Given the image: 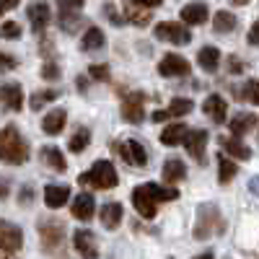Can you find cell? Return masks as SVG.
Returning a JSON list of instances; mask_svg holds the SVG:
<instances>
[{"mask_svg":"<svg viewBox=\"0 0 259 259\" xmlns=\"http://www.w3.org/2000/svg\"><path fill=\"white\" fill-rule=\"evenodd\" d=\"M249 192H254V194H259V177H254V179L249 182Z\"/></svg>","mask_w":259,"mask_h":259,"instance_id":"obj_48","label":"cell"},{"mask_svg":"<svg viewBox=\"0 0 259 259\" xmlns=\"http://www.w3.org/2000/svg\"><path fill=\"white\" fill-rule=\"evenodd\" d=\"M89 145H91V130L89 127H78L73 133V138H70V143H68L70 153H83Z\"/></svg>","mask_w":259,"mask_h":259,"instance_id":"obj_35","label":"cell"},{"mask_svg":"<svg viewBox=\"0 0 259 259\" xmlns=\"http://www.w3.org/2000/svg\"><path fill=\"white\" fill-rule=\"evenodd\" d=\"M158 73H161L163 78H187V75L192 73V68H189V60H187V57L171 52V55H163V57H161Z\"/></svg>","mask_w":259,"mask_h":259,"instance_id":"obj_9","label":"cell"},{"mask_svg":"<svg viewBox=\"0 0 259 259\" xmlns=\"http://www.w3.org/2000/svg\"><path fill=\"white\" fill-rule=\"evenodd\" d=\"M179 18H182L184 26H202L205 21L210 18V11H207L205 3H187V6L182 8Z\"/></svg>","mask_w":259,"mask_h":259,"instance_id":"obj_19","label":"cell"},{"mask_svg":"<svg viewBox=\"0 0 259 259\" xmlns=\"http://www.w3.org/2000/svg\"><path fill=\"white\" fill-rule=\"evenodd\" d=\"M89 75L94 80H109L112 78V70H109V65H104V62H96L89 68Z\"/></svg>","mask_w":259,"mask_h":259,"instance_id":"obj_38","label":"cell"},{"mask_svg":"<svg viewBox=\"0 0 259 259\" xmlns=\"http://www.w3.org/2000/svg\"><path fill=\"white\" fill-rule=\"evenodd\" d=\"M104 16L109 18L114 26H122V24H124V18L117 13V6H114V3H104Z\"/></svg>","mask_w":259,"mask_h":259,"instance_id":"obj_41","label":"cell"},{"mask_svg":"<svg viewBox=\"0 0 259 259\" xmlns=\"http://www.w3.org/2000/svg\"><path fill=\"white\" fill-rule=\"evenodd\" d=\"M161 3L158 0H130V3L122 6L124 11V21H130V24H135V26H148V21H150V11L158 8Z\"/></svg>","mask_w":259,"mask_h":259,"instance_id":"obj_8","label":"cell"},{"mask_svg":"<svg viewBox=\"0 0 259 259\" xmlns=\"http://www.w3.org/2000/svg\"><path fill=\"white\" fill-rule=\"evenodd\" d=\"M18 3H13V0H11V3H0V16H3V13H8V11H13Z\"/></svg>","mask_w":259,"mask_h":259,"instance_id":"obj_47","label":"cell"},{"mask_svg":"<svg viewBox=\"0 0 259 259\" xmlns=\"http://www.w3.org/2000/svg\"><path fill=\"white\" fill-rule=\"evenodd\" d=\"M202 112L215 122V124H223L228 119V101L221 96V94H210L205 101H202Z\"/></svg>","mask_w":259,"mask_h":259,"instance_id":"obj_16","label":"cell"},{"mask_svg":"<svg viewBox=\"0 0 259 259\" xmlns=\"http://www.w3.org/2000/svg\"><path fill=\"white\" fill-rule=\"evenodd\" d=\"M226 233V218L221 207L215 202H202L197 207V221H194V228H192V236L197 241H205L210 236H221Z\"/></svg>","mask_w":259,"mask_h":259,"instance_id":"obj_2","label":"cell"},{"mask_svg":"<svg viewBox=\"0 0 259 259\" xmlns=\"http://www.w3.org/2000/svg\"><path fill=\"white\" fill-rule=\"evenodd\" d=\"M197 65H200L205 73H215V70L221 68V50L212 47V45L202 47V50L197 52Z\"/></svg>","mask_w":259,"mask_h":259,"instance_id":"obj_28","label":"cell"},{"mask_svg":"<svg viewBox=\"0 0 259 259\" xmlns=\"http://www.w3.org/2000/svg\"><path fill=\"white\" fill-rule=\"evenodd\" d=\"M65 124H68V112L65 109H52L45 114V119H41V130H45V135H60Z\"/></svg>","mask_w":259,"mask_h":259,"instance_id":"obj_26","label":"cell"},{"mask_svg":"<svg viewBox=\"0 0 259 259\" xmlns=\"http://www.w3.org/2000/svg\"><path fill=\"white\" fill-rule=\"evenodd\" d=\"M122 218H124V207H122V202L112 200V202H104V205H101V223H104L106 231L119 228Z\"/></svg>","mask_w":259,"mask_h":259,"instance_id":"obj_22","label":"cell"},{"mask_svg":"<svg viewBox=\"0 0 259 259\" xmlns=\"http://www.w3.org/2000/svg\"><path fill=\"white\" fill-rule=\"evenodd\" d=\"M16 68H18V60L8 52H0V73H11Z\"/></svg>","mask_w":259,"mask_h":259,"instance_id":"obj_40","label":"cell"},{"mask_svg":"<svg viewBox=\"0 0 259 259\" xmlns=\"http://www.w3.org/2000/svg\"><path fill=\"white\" fill-rule=\"evenodd\" d=\"M21 246H24V231H21L18 226H13L11 221H3L0 218V249L13 254L18 251Z\"/></svg>","mask_w":259,"mask_h":259,"instance_id":"obj_11","label":"cell"},{"mask_svg":"<svg viewBox=\"0 0 259 259\" xmlns=\"http://www.w3.org/2000/svg\"><path fill=\"white\" fill-rule=\"evenodd\" d=\"M256 259H259V254H256Z\"/></svg>","mask_w":259,"mask_h":259,"instance_id":"obj_51","label":"cell"},{"mask_svg":"<svg viewBox=\"0 0 259 259\" xmlns=\"http://www.w3.org/2000/svg\"><path fill=\"white\" fill-rule=\"evenodd\" d=\"M70 212H73V218H78V221H83V223H89L94 215H96V200H94V194L80 192L78 197L73 200V205H70Z\"/></svg>","mask_w":259,"mask_h":259,"instance_id":"obj_18","label":"cell"},{"mask_svg":"<svg viewBox=\"0 0 259 259\" xmlns=\"http://www.w3.org/2000/svg\"><path fill=\"white\" fill-rule=\"evenodd\" d=\"M119 114L124 122L130 124H143L145 122V94L143 91H133L122 99V106H119Z\"/></svg>","mask_w":259,"mask_h":259,"instance_id":"obj_6","label":"cell"},{"mask_svg":"<svg viewBox=\"0 0 259 259\" xmlns=\"http://www.w3.org/2000/svg\"><path fill=\"white\" fill-rule=\"evenodd\" d=\"M192 259H212V254H210V251H205V254H197V256H192Z\"/></svg>","mask_w":259,"mask_h":259,"instance_id":"obj_49","label":"cell"},{"mask_svg":"<svg viewBox=\"0 0 259 259\" xmlns=\"http://www.w3.org/2000/svg\"><path fill=\"white\" fill-rule=\"evenodd\" d=\"M62 70H60V65L57 60H45V65H41V78L45 80H60Z\"/></svg>","mask_w":259,"mask_h":259,"instance_id":"obj_36","label":"cell"},{"mask_svg":"<svg viewBox=\"0 0 259 259\" xmlns=\"http://www.w3.org/2000/svg\"><path fill=\"white\" fill-rule=\"evenodd\" d=\"M218 143H221V148L228 153V158L231 161H249L251 158V148L249 145H244L241 140H236V138H231V135H223V138H218Z\"/></svg>","mask_w":259,"mask_h":259,"instance_id":"obj_23","label":"cell"},{"mask_svg":"<svg viewBox=\"0 0 259 259\" xmlns=\"http://www.w3.org/2000/svg\"><path fill=\"white\" fill-rule=\"evenodd\" d=\"M228 70H231V73H244V65L239 62V57H231V62H228Z\"/></svg>","mask_w":259,"mask_h":259,"instance_id":"obj_45","label":"cell"},{"mask_svg":"<svg viewBox=\"0 0 259 259\" xmlns=\"http://www.w3.org/2000/svg\"><path fill=\"white\" fill-rule=\"evenodd\" d=\"M117 182H119L117 168H114L109 161H104V158L94 161V168H91V171H83V174L78 177V184H83V187L91 184V187H96V189H114Z\"/></svg>","mask_w":259,"mask_h":259,"instance_id":"obj_4","label":"cell"},{"mask_svg":"<svg viewBox=\"0 0 259 259\" xmlns=\"http://www.w3.org/2000/svg\"><path fill=\"white\" fill-rule=\"evenodd\" d=\"M70 200V187L68 184H47L45 187V205L57 210L65 207V202Z\"/></svg>","mask_w":259,"mask_h":259,"instance_id":"obj_24","label":"cell"},{"mask_svg":"<svg viewBox=\"0 0 259 259\" xmlns=\"http://www.w3.org/2000/svg\"><path fill=\"white\" fill-rule=\"evenodd\" d=\"M244 101H249V104H259V80H249L244 89H241V94H239Z\"/></svg>","mask_w":259,"mask_h":259,"instance_id":"obj_37","label":"cell"},{"mask_svg":"<svg viewBox=\"0 0 259 259\" xmlns=\"http://www.w3.org/2000/svg\"><path fill=\"white\" fill-rule=\"evenodd\" d=\"M236 26H239V21H236V16L228 13V11H218L212 16V29L218 34H231Z\"/></svg>","mask_w":259,"mask_h":259,"instance_id":"obj_32","label":"cell"},{"mask_svg":"<svg viewBox=\"0 0 259 259\" xmlns=\"http://www.w3.org/2000/svg\"><path fill=\"white\" fill-rule=\"evenodd\" d=\"M231 138H244L246 133H251V130L256 127V117L254 114H249V112H239V114H233L231 117Z\"/></svg>","mask_w":259,"mask_h":259,"instance_id":"obj_27","label":"cell"},{"mask_svg":"<svg viewBox=\"0 0 259 259\" xmlns=\"http://www.w3.org/2000/svg\"><path fill=\"white\" fill-rule=\"evenodd\" d=\"M73 246H75V251H78L80 256H85V259H99V254H101L96 236H94V231H89V228L75 231V236H73Z\"/></svg>","mask_w":259,"mask_h":259,"instance_id":"obj_12","label":"cell"},{"mask_svg":"<svg viewBox=\"0 0 259 259\" xmlns=\"http://www.w3.org/2000/svg\"><path fill=\"white\" fill-rule=\"evenodd\" d=\"M39 161L45 163L47 168H52L55 174H65V168H68L62 150L55 148V145H45V148H41V150H39Z\"/></svg>","mask_w":259,"mask_h":259,"instance_id":"obj_20","label":"cell"},{"mask_svg":"<svg viewBox=\"0 0 259 259\" xmlns=\"http://www.w3.org/2000/svg\"><path fill=\"white\" fill-rule=\"evenodd\" d=\"M194 109V101L189 99H174L168 106H163V109H156L153 114H150V122H166V119H177V117H184Z\"/></svg>","mask_w":259,"mask_h":259,"instance_id":"obj_14","label":"cell"},{"mask_svg":"<svg viewBox=\"0 0 259 259\" xmlns=\"http://www.w3.org/2000/svg\"><path fill=\"white\" fill-rule=\"evenodd\" d=\"M187 133H189L187 124L174 122V124H168V127H163V130H161V143H163V145H168V148H177V145H182V143H184Z\"/></svg>","mask_w":259,"mask_h":259,"instance_id":"obj_29","label":"cell"},{"mask_svg":"<svg viewBox=\"0 0 259 259\" xmlns=\"http://www.w3.org/2000/svg\"><path fill=\"white\" fill-rule=\"evenodd\" d=\"M55 99H60V91L57 89H39V91H34L31 96H29V106L34 112H39L45 104H50V101H55Z\"/></svg>","mask_w":259,"mask_h":259,"instance_id":"obj_34","label":"cell"},{"mask_svg":"<svg viewBox=\"0 0 259 259\" xmlns=\"http://www.w3.org/2000/svg\"><path fill=\"white\" fill-rule=\"evenodd\" d=\"M133 205H135L138 215H143L145 221L156 218V212H158V202L153 200V194L148 192V187H145V184L133 189Z\"/></svg>","mask_w":259,"mask_h":259,"instance_id":"obj_13","label":"cell"},{"mask_svg":"<svg viewBox=\"0 0 259 259\" xmlns=\"http://www.w3.org/2000/svg\"><path fill=\"white\" fill-rule=\"evenodd\" d=\"M26 16H29V24L34 34H45V29L50 26V6L47 3H29L26 6Z\"/></svg>","mask_w":259,"mask_h":259,"instance_id":"obj_17","label":"cell"},{"mask_svg":"<svg viewBox=\"0 0 259 259\" xmlns=\"http://www.w3.org/2000/svg\"><path fill=\"white\" fill-rule=\"evenodd\" d=\"M36 233H39V244L45 254H55L65 244V223L60 218H39Z\"/></svg>","mask_w":259,"mask_h":259,"instance_id":"obj_3","label":"cell"},{"mask_svg":"<svg viewBox=\"0 0 259 259\" xmlns=\"http://www.w3.org/2000/svg\"><path fill=\"white\" fill-rule=\"evenodd\" d=\"M249 45H254V47H259V21H254L251 24V29H249Z\"/></svg>","mask_w":259,"mask_h":259,"instance_id":"obj_43","label":"cell"},{"mask_svg":"<svg viewBox=\"0 0 259 259\" xmlns=\"http://www.w3.org/2000/svg\"><path fill=\"white\" fill-rule=\"evenodd\" d=\"M189 158H194L197 163H205V148H207V130H189L184 143Z\"/></svg>","mask_w":259,"mask_h":259,"instance_id":"obj_15","label":"cell"},{"mask_svg":"<svg viewBox=\"0 0 259 259\" xmlns=\"http://www.w3.org/2000/svg\"><path fill=\"white\" fill-rule=\"evenodd\" d=\"M29 156H31V150H29L26 138L18 133L16 124H6L0 130V161L11 163V166H21L29 161Z\"/></svg>","mask_w":259,"mask_h":259,"instance_id":"obj_1","label":"cell"},{"mask_svg":"<svg viewBox=\"0 0 259 259\" xmlns=\"http://www.w3.org/2000/svg\"><path fill=\"white\" fill-rule=\"evenodd\" d=\"M218 168H221V171H218V182H221L223 187H226V184H231V182H233V177L239 174V166H236L228 156H223V153L218 156Z\"/></svg>","mask_w":259,"mask_h":259,"instance_id":"obj_33","label":"cell"},{"mask_svg":"<svg viewBox=\"0 0 259 259\" xmlns=\"http://www.w3.org/2000/svg\"><path fill=\"white\" fill-rule=\"evenodd\" d=\"M117 153L122 156V161H127L130 166H145L148 163V150H145V145L140 143V140H122V143H117Z\"/></svg>","mask_w":259,"mask_h":259,"instance_id":"obj_10","label":"cell"},{"mask_svg":"<svg viewBox=\"0 0 259 259\" xmlns=\"http://www.w3.org/2000/svg\"><path fill=\"white\" fill-rule=\"evenodd\" d=\"M153 34H156V39L168 41V45H177V47L192 41V31L184 24H179V21H163V24H158L153 29Z\"/></svg>","mask_w":259,"mask_h":259,"instance_id":"obj_5","label":"cell"},{"mask_svg":"<svg viewBox=\"0 0 259 259\" xmlns=\"http://www.w3.org/2000/svg\"><path fill=\"white\" fill-rule=\"evenodd\" d=\"M21 34H24V29H21L16 21H6V24L0 26V36L3 39H18Z\"/></svg>","mask_w":259,"mask_h":259,"instance_id":"obj_39","label":"cell"},{"mask_svg":"<svg viewBox=\"0 0 259 259\" xmlns=\"http://www.w3.org/2000/svg\"><path fill=\"white\" fill-rule=\"evenodd\" d=\"M75 85H78V91H80V94L89 91V80H85V75H78V78H75Z\"/></svg>","mask_w":259,"mask_h":259,"instance_id":"obj_46","label":"cell"},{"mask_svg":"<svg viewBox=\"0 0 259 259\" xmlns=\"http://www.w3.org/2000/svg\"><path fill=\"white\" fill-rule=\"evenodd\" d=\"M83 21V3H57V26L65 34H75Z\"/></svg>","mask_w":259,"mask_h":259,"instance_id":"obj_7","label":"cell"},{"mask_svg":"<svg viewBox=\"0 0 259 259\" xmlns=\"http://www.w3.org/2000/svg\"><path fill=\"white\" fill-rule=\"evenodd\" d=\"M0 259H13V254H8V251H3V249H0Z\"/></svg>","mask_w":259,"mask_h":259,"instance_id":"obj_50","label":"cell"},{"mask_svg":"<svg viewBox=\"0 0 259 259\" xmlns=\"http://www.w3.org/2000/svg\"><path fill=\"white\" fill-rule=\"evenodd\" d=\"M0 101H3L6 109L21 112L24 109V91H21V85L18 83H6L3 89H0Z\"/></svg>","mask_w":259,"mask_h":259,"instance_id":"obj_21","label":"cell"},{"mask_svg":"<svg viewBox=\"0 0 259 259\" xmlns=\"http://www.w3.org/2000/svg\"><path fill=\"white\" fill-rule=\"evenodd\" d=\"M104 45H106V36H104V31H101L99 26L85 29V34H83V39H80V50H83V52H96V50H101Z\"/></svg>","mask_w":259,"mask_h":259,"instance_id":"obj_30","label":"cell"},{"mask_svg":"<svg viewBox=\"0 0 259 259\" xmlns=\"http://www.w3.org/2000/svg\"><path fill=\"white\" fill-rule=\"evenodd\" d=\"M148 192L153 194V200L161 205V202H171V200H179V189L177 187H166V184H156V182H148L145 184Z\"/></svg>","mask_w":259,"mask_h":259,"instance_id":"obj_31","label":"cell"},{"mask_svg":"<svg viewBox=\"0 0 259 259\" xmlns=\"http://www.w3.org/2000/svg\"><path fill=\"white\" fill-rule=\"evenodd\" d=\"M8 194H11V182L6 177H0V202H3Z\"/></svg>","mask_w":259,"mask_h":259,"instance_id":"obj_44","label":"cell"},{"mask_svg":"<svg viewBox=\"0 0 259 259\" xmlns=\"http://www.w3.org/2000/svg\"><path fill=\"white\" fill-rule=\"evenodd\" d=\"M161 177H163L166 187H174V184H179V182L187 177V166H184V161H182V158H168V161H163Z\"/></svg>","mask_w":259,"mask_h":259,"instance_id":"obj_25","label":"cell"},{"mask_svg":"<svg viewBox=\"0 0 259 259\" xmlns=\"http://www.w3.org/2000/svg\"><path fill=\"white\" fill-rule=\"evenodd\" d=\"M31 202H34V187L31 184H24V187H21V192H18V205L29 207Z\"/></svg>","mask_w":259,"mask_h":259,"instance_id":"obj_42","label":"cell"}]
</instances>
